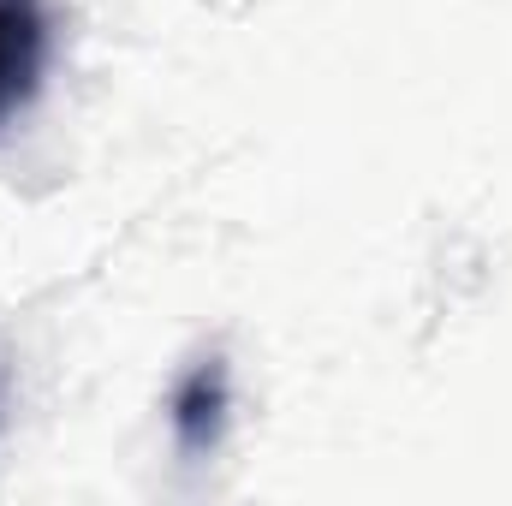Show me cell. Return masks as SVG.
Here are the masks:
<instances>
[{
    "label": "cell",
    "instance_id": "6da1fadb",
    "mask_svg": "<svg viewBox=\"0 0 512 506\" xmlns=\"http://www.w3.org/2000/svg\"><path fill=\"white\" fill-rule=\"evenodd\" d=\"M48 72V12L42 0H0V126H12Z\"/></svg>",
    "mask_w": 512,
    "mask_h": 506
},
{
    "label": "cell",
    "instance_id": "7a4b0ae2",
    "mask_svg": "<svg viewBox=\"0 0 512 506\" xmlns=\"http://www.w3.org/2000/svg\"><path fill=\"white\" fill-rule=\"evenodd\" d=\"M221 405H227V381H221V370L209 364V370H197V376L185 381L179 399H173L179 441H185V447H209L215 429H221Z\"/></svg>",
    "mask_w": 512,
    "mask_h": 506
}]
</instances>
